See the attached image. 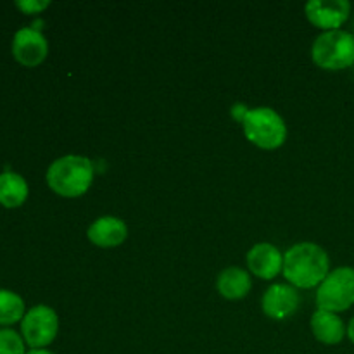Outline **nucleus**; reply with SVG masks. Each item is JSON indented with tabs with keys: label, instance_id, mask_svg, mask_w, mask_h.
<instances>
[{
	"label": "nucleus",
	"instance_id": "nucleus-1",
	"mask_svg": "<svg viewBox=\"0 0 354 354\" xmlns=\"http://www.w3.org/2000/svg\"><path fill=\"white\" fill-rule=\"evenodd\" d=\"M282 273L296 289H313L330 273V256L322 245L299 242L283 254Z\"/></svg>",
	"mask_w": 354,
	"mask_h": 354
},
{
	"label": "nucleus",
	"instance_id": "nucleus-2",
	"mask_svg": "<svg viewBox=\"0 0 354 354\" xmlns=\"http://www.w3.org/2000/svg\"><path fill=\"white\" fill-rule=\"evenodd\" d=\"M48 189L64 199H76L88 192L93 182V162L85 156L68 154L55 159L47 169Z\"/></svg>",
	"mask_w": 354,
	"mask_h": 354
},
{
	"label": "nucleus",
	"instance_id": "nucleus-3",
	"mask_svg": "<svg viewBox=\"0 0 354 354\" xmlns=\"http://www.w3.org/2000/svg\"><path fill=\"white\" fill-rule=\"evenodd\" d=\"M245 138L265 151H275L286 144L287 124L272 107L248 109L241 120Z\"/></svg>",
	"mask_w": 354,
	"mask_h": 354
},
{
	"label": "nucleus",
	"instance_id": "nucleus-4",
	"mask_svg": "<svg viewBox=\"0 0 354 354\" xmlns=\"http://www.w3.org/2000/svg\"><path fill=\"white\" fill-rule=\"evenodd\" d=\"M311 59L325 71H342L354 64V35L351 31H324L311 45Z\"/></svg>",
	"mask_w": 354,
	"mask_h": 354
},
{
	"label": "nucleus",
	"instance_id": "nucleus-5",
	"mask_svg": "<svg viewBox=\"0 0 354 354\" xmlns=\"http://www.w3.org/2000/svg\"><path fill=\"white\" fill-rule=\"evenodd\" d=\"M318 310L342 313L354 306V268L339 266L332 270L317 287Z\"/></svg>",
	"mask_w": 354,
	"mask_h": 354
},
{
	"label": "nucleus",
	"instance_id": "nucleus-6",
	"mask_svg": "<svg viewBox=\"0 0 354 354\" xmlns=\"http://www.w3.org/2000/svg\"><path fill=\"white\" fill-rule=\"evenodd\" d=\"M59 332V317L47 304H37L21 320V335L31 349H45Z\"/></svg>",
	"mask_w": 354,
	"mask_h": 354
},
{
	"label": "nucleus",
	"instance_id": "nucleus-7",
	"mask_svg": "<svg viewBox=\"0 0 354 354\" xmlns=\"http://www.w3.org/2000/svg\"><path fill=\"white\" fill-rule=\"evenodd\" d=\"M304 12L313 26L335 31L351 17V3L348 0H311L304 6Z\"/></svg>",
	"mask_w": 354,
	"mask_h": 354
},
{
	"label": "nucleus",
	"instance_id": "nucleus-8",
	"mask_svg": "<svg viewBox=\"0 0 354 354\" xmlns=\"http://www.w3.org/2000/svg\"><path fill=\"white\" fill-rule=\"evenodd\" d=\"M12 55L21 66L37 68L47 59L48 41L40 30L21 28L14 33Z\"/></svg>",
	"mask_w": 354,
	"mask_h": 354
},
{
	"label": "nucleus",
	"instance_id": "nucleus-9",
	"mask_svg": "<svg viewBox=\"0 0 354 354\" xmlns=\"http://www.w3.org/2000/svg\"><path fill=\"white\" fill-rule=\"evenodd\" d=\"M299 292L290 283H273L261 297V310L268 318L277 322L287 320L299 308Z\"/></svg>",
	"mask_w": 354,
	"mask_h": 354
},
{
	"label": "nucleus",
	"instance_id": "nucleus-10",
	"mask_svg": "<svg viewBox=\"0 0 354 354\" xmlns=\"http://www.w3.org/2000/svg\"><path fill=\"white\" fill-rule=\"evenodd\" d=\"M248 268L261 280H273L283 270V254L268 242L254 244L248 252Z\"/></svg>",
	"mask_w": 354,
	"mask_h": 354
},
{
	"label": "nucleus",
	"instance_id": "nucleus-11",
	"mask_svg": "<svg viewBox=\"0 0 354 354\" xmlns=\"http://www.w3.org/2000/svg\"><path fill=\"white\" fill-rule=\"evenodd\" d=\"M86 237L93 245L102 249L118 248L128 237V227L121 218L100 216L86 230Z\"/></svg>",
	"mask_w": 354,
	"mask_h": 354
},
{
	"label": "nucleus",
	"instance_id": "nucleus-12",
	"mask_svg": "<svg viewBox=\"0 0 354 354\" xmlns=\"http://www.w3.org/2000/svg\"><path fill=\"white\" fill-rule=\"evenodd\" d=\"M310 325L315 339L325 346L341 344L346 337V328H348V325H344L337 313H330L325 310L315 311Z\"/></svg>",
	"mask_w": 354,
	"mask_h": 354
},
{
	"label": "nucleus",
	"instance_id": "nucleus-13",
	"mask_svg": "<svg viewBox=\"0 0 354 354\" xmlns=\"http://www.w3.org/2000/svg\"><path fill=\"white\" fill-rule=\"evenodd\" d=\"M251 287V275H249L248 270L239 268V266H228L216 279V290L220 292V296L230 301L245 297Z\"/></svg>",
	"mask_w": 354,
	"mask_h": 354
},
{
	"label": "nucleus",
	"instance_id": "nucleus-14",
	"mask_svg": "<svg viewBox=\"0 0 354 354\" xmlns=\"http://www.w3.org/2000/svg\"><path fill=\"white\" fill-rule=\"evenodd\" d=\"M28 194H30V187L19 173H0V206L6 209L21 207L26 203Z\"/></svg>",
	"mask_w": 354,
	"mask_h": 354
},
{
	"label": "nucleus",
	"instance_id": "nucleus-15",
	"mask_svg": "<svg viewBox=\"0 0 354 354\" xmlns=\"http://www.w3.org/2000/svg\"><path fill=\"white\" fill-rule=\"evenodd\" d=\"M26 315V306L19 294L12 290L0 289V327H10V325L21 322Z\"/></svg>",
	"mask_w": 354,
	"mask_h": 354
},
{
	"label": "nucleus",
	"instance_id": "nucleus-16",
	"mask_svg": "<svg viewBox=\"0 0 354 354\" xmlns=\"http://www.w3.org/2000/svg\"><path fill=\"white\" fill-rule=\"evenodd\" d=\"M0 354H26L23 335L9 327L0 328Z\"/></svg>",
	"mask_w": 354,
	"mask_h": 354
},
{
	"label": "nucleus",
	"instance_id": "nucleus-17",
	"mask_svg": "<svg viewBox=\"0 0 354 354\" xmlns=\"http://www.w3.org/2000/svg\"><path fill=\"white\" fill-rule=\"evenodd\" d=\"M48 6H50V2H47V0H19V2H16L17 9L24 14H30V16L44 12Z\"/></svg>",
	"mask_w": 354,
	"mask_h": 354
},
{
	"label": "nucleus",
	"instance_id": "nucleus-18",
	"mask_svg": "<svg viewBox=\"0 0 354 354\" xmlns=\"http://www.w3.org/2000/svg\"><path fill=\"white\" fill-rule=\"evenodd\" d=\"M346 337H348L349 341H351L354 344V317L351 318V320H349L348 328H346Z\"/></svg>",
	"mask_w": 354,
	"mask_h": 354
},
{
	"label": "nucleus",
	"instance_id": "nucleus-19",
	"mask_svg": "<svg viewBox=\"0 0 354 354\" xmlns=\"http://www.w3.org/2000/svg\"><path fill=\"white\" fill-rule=\"evenodd\" d=\"M26 354H54V353L47 351V349H31V351H28Z\"/></svg>",
	"mask_w": 354,
	"mask_h": 354
},
{
	"label": "nucleus",
	"instance_id": "nucleus-20",
	"mask_svg": "<svg viewBox=\"0 0 354 354\" xmlns=\"http://www.w3.org/2000/svg\"><path fill=\"white\" fill-rule=\"evenodd\" d=\"M351 33L354 35V14H353V31H351Z\"/></svg>",
	"mask_w": 354,
	"mask_h": 354
}]
</instances>
